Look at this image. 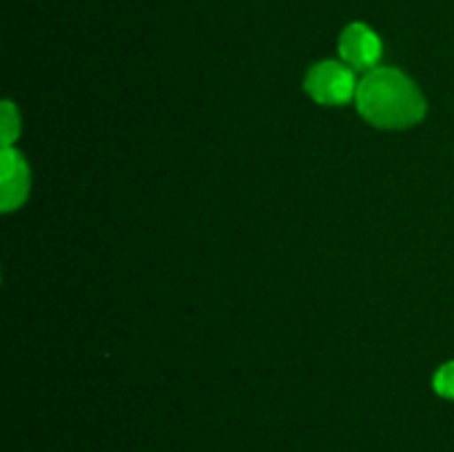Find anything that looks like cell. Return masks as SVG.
<instances>
[{
	"mask_svg": "<svg viewBox=\"0 0 454 452\" xmlns=\"http://www.w3.org/2000/svg\"><path fill=\"white\" fill-rule=\"evenodd\" d=\"M357 109L381 129H406L426 115V100L417 84L397 69H372L357 84Z\"/></svg>",
	"mask_w": 454,
	"mask_h": 452,
	"instance_id": "obj_1",
	"label": "cell"
},
{
	"mask_svg": "<svg viewBox=\"0 0 454 452\" xmlns=\"http://www.w3.org/2000/svg\"><path fill=\"white\" fill-rule=\"evenodd\" d=\"M306 91L322 105H346L357 96L353 69L335 60L319 62L306 75Z\"/></svg>",
	"mask_w": 454,
	"mask_h": 452,
	"instance_id": "obj_2",
	"label": "cell"
},
{
	"mask_svg": "<svg viewBox=\"0 0 454 452\" xmlns=\"http://www.w3.org/2000/svg\"><path fill=\"white\" fill-rule=\"evenodd\" d=\"M340 53L353 69H372L381 58V40L364 22H353L341 31Z\"/></svg>",
	"mask_w": 454,
	"mask_h": 452,
	"instance_id": "obj_3",
	"label": "cell"
},
{
	"mask_svg": "<svg viewBox=\"0 0 454 452\" xmlns=\"http://www.w3.org/2000/svg\"><path fill=\"white\" fill-rule=\"evenodd\" d=\"M0 186H3V211H13L20 207L29 193V168L20 153L4 146L0 162Z\"/></svg>",
	"mask_w": 454,
	"mask_h": 452,
	"instance_id": "obj_4",
	"label": "cell"
},
{
	"mask_svg": "<svg viewBox=\"0 0 454 452\" xmlns=\"http://www.w3.org/2000/svg\"><path fill=\"white\" fill-rule=\"evenodd\" d=\"M20 122H18V111L9 100L3 102V149L12 146V142L18 137Z\"/></svg>",
	"mask_w": 454,
	"mask_h": 452,
	"instance_id": "obj_5",
	"label": "cell"
},
{
	"mask_svg": "<svg viewBox=\"0 0 454 452\" xmlns=\"http://www.w3.org/2000/svg\"><path fill=\"white\" fill-rule=\"evenodd\" d=\"M434 390L442 397L454 399V362L439 368L437 375H434Z\"/></svg>",
	"mask_w": 454,
	"mask_h": 452,
	"instance_id": "obj_6",
	"label": "cell"
}]
</instances>
